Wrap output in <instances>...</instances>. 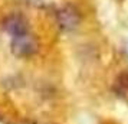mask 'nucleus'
<instances>
[{
  "label": "nucleus",
  "instance_id": "obj_1",
  "mask_svg": "<svg viewBox=\"0 0 128 124\" xmlns=\"http://www.w3.org/2000/svg\"><path fill=\"white\" fill-rule=\"evenodd\" d=\"M12 51L18 56H29L36 51V42L30 33L12 39Z\"/></svg>",
  "mask_w": 128,
  "mask_h": 124
},
{
  "label": "nucleus",
  "instance_id": "obj_2",
  "mask_svg": "<svg viewBox=\"0 0 128 124\" xmlns=\"http://www.w3.org/2000/svg\"><path fill=\"white\" fill-rule=\"evenodd\" d=\"M4 29L9 35L12 36V39L20 38L29 33L28 29V23L24 22L20 16H10L4 20Z\"/></svg>",
  "mask_w": 128,
  "mask_h": 124
},
{
  "label": "nucleus",
  "instance_id": "obj_3",
  "mask_svg": "<svg viewBox=\"0 0 128 124\" xmlns=\"http://www.w3.org/2000/svg\"><path fill=\"white\" fill-rule=\"evenodd\" d=\"M58 19H59V25L60 28L65 30H72L75 29L78 23H79V15L70 9V7H66V9H62L58 15Z\"/></svg>",
  "mask_w": 128,
  "mask_h": 124
},
{
  "label": "nucleus",
  "instance_id": "obj_4",
  "mask_svg": "<svg viewBox=\"0 0 128 124\" xmlns=\"http://www.w3.org/2000/svg\"><path fill=\"white\" fill-rule=\"evenodd\" d=\"M115 91L120 95H128V74H121L116 78L115 82Z\"/></svg>",
  "mask_w": 128,
  "mask_h": 124
}]
</instances>
